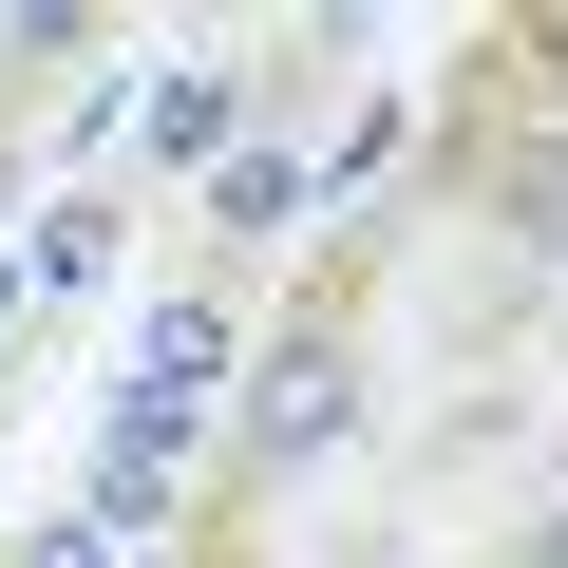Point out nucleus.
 <instances>
[{
  "label": "nucleus",
  "instance_id": "nucleus-1",
  "mask_svg": "<svg viewBox=\"0 0 568 568\" xmlns=\"http://www.w3.org/2000/svg\"><path fill=\"white\" fill-rule=\"evenodd\" d=\"M342 417H361L342 342H284V361L246 379V455H265V474H304V455H342Z\"/></svg>",
  "mask_w": 568,
  "mask_h": 568
},
{
  "label": "nucleus",
  "instance_id": "nucleus-2",
  "mask_svg": "<svg viewBox=\"0 0 568 568\" xmlns=\"http://www.w3.org/2000/svg\"><path fill=\"white\" fill-rule=\"evenodd\" d=\"M209 379H227V323H209V304H152V361H133V398L209 417Z\"/></svg>",
  "mask_w": 568,
  "mask_h": 568
},
{
  "label": "nucleus",
  "instance_id": "nucleus-3",
  "mask_svg": "<svg viewBox=\"0 0 568 568\" xmlns=\"http://www.w3.org/2000/svg\"><path fill=\"white\" fill-rule=\"evenodd\" d=\"M284 209H304V171H284V152H227V171H209V227H284Z\"/></svg>",
  "mask_w": 568,
  "mask_h": 568
},
{
  "label": "nucleus",
  "instance_id": "nucleus-4",
  "mask_svg": "<svg viewBox=\"0 0 568 568\" xmlns=\"http://www.w3.org/2000/svg\"><path fill=\"white\" fill-rule=\"evenodd\" d=\"M152 133H171V152H209V171H227V77H171V95H152Z\"/></svg>",
  "mask_w": 568,
  "mask_h": 568
},
{
  "label": "nucleus",
  "instance_id": "nucleus-5",
  "mask_svg": "<svg viewBox=\"0 0 568 568\" xmlns=\"http://www.w3.org/2000/svg\"><path fill=\"white\" fill-rule=\"evenodd\" d=\"M511 227H530V246H568V152H511Z\"/></svg>",
  "mask_w": 568,
  "mask_h": 568
},
{
  "label": "nucleus",
  "instance_id": "nucleus-6",
  "mask_svg": "<svg viewBox=\"0 0 568 568\" xmlns=\"http://www.w3.org/2000/svg\"><path fill=\"white\" fill-rule=\"evenodd\" d=\"M39 568H152V549H133V530L95 511V530H39Z\"/></svg>",
  "mask_w": 568,
  "mask_h": 568
},
{
  "label": "nucleus",
  "instance_id": "nucleus-7",
  "mask_svg": "<svg viewBox=\"0 0 568 568\" xmlns=\"http://www.w3.org/2000/svg\"><path fill=\"white\" fill-rule=\"evenodd\" d=\"M530 568H568V511H549V530H530Z\"/></svg>",
  "mask_w": 568,
  "mask_h": 568
}]
</instances>
